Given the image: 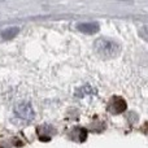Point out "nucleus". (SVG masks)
Listing matches in <instances>:
<instances>
[{"label":"nucleus","instance_id":"2","mask_svg":"<svg viewBox=\"0 0 148 148\" xmlns=\"http://www.w3.org/2000/svg\"><path fill=\"white\" fill-rule=\"evenodd\" d=\"M14 113L17 117H20L21 120H25V121H33L34 116H35L31 105L27 104V103H21V104H18L14 109Z\"/></svg>","mask_w":148,"mask_h":148},{"label":"nucleus","instance_id":"5","mask_svg":"<svg viewBox=\"0 0 148 148\" xmlns=\"http://www.w3.org/2000/svg\"><path fill=\"white\" fill-rule=\"evenodd\" d=\"M18 31H20V29H18V27H9V29H7V30L3 31L1 36L4 39H10V38H13V36L17 35Z\"/></svg>","mask_w":148,"mask_h":148},{"label":"nucleus","instance_id":"3","mask_svg":"<svg viewBox=\"0 0 148 148\" xmlns=\"http://www.w3.org/2000/svg\"><path fill=\"white\" fill-rule=\"evenodd\" d=\"M126 108H127V104L120 96H113L108 103V110L113 114H120V113L125 112Z\"/></svg>","mask_w":148,"mask_h":148},{"label":"nucleus","instance_id":"4","mask_svg":"<svg viewBox=\"0 0 148 148\" xmlns=\"http://www.w3.org/2000/svg\"><path fill=\"white\" fill-rule=\"evenodd\" d=\"M78 30L82 31L84 34H95L99 31V25L94 22H88V23H79L78 26Z\"/></svg>","mask_w":148,"mask_h":148},{"label":"nucleus","instance_id":"1","mask_svg":"<svg viewBox=\"0 0 148 148\" xmlns=\"http://www.w3.org/2000/svg\"><path fill=\"white\" fill-rule=\"evenodd\" d=\"M94 47L96 53L99 56L104 57V59H113V57H116L121 52V47L116 42L105 39V38L97 39L94 43Z\"/></svg>","mask_w":148,"mask_h":148}]
</instances>
